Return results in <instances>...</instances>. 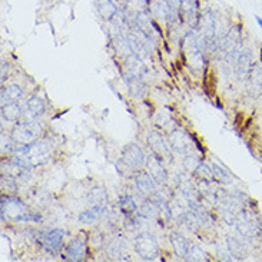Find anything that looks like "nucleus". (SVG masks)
<instances>
[{
    "label": "nucleus",
    "instance_id": "obj_31",
    "mask_svg": "<svg viewBox=\"0 0 262 262\" xmlns=\"http://www.w3.org/2000/svg\"><path fill=\"white\" fill-rule=\"evenodd\" d=\"M159 213L158 211V206L156 204L152 201V202H143V205L141 206V215L142 216H145V218H148V220H152V218H155L156 215Z\"/></svg>",
    "mask_w": 262,
    "mask_h": 262
},
{
    "label": "nucleus",
    "instance_id": "obj_35",
    "mask_svg": "<svg viewBox=\"0 0 262 262\" xmlns=\"http://www.w3.org/2000/svg\"><path fill=\"white\" fill-rule=\"evenodd\" d=\"M216 255H218V258L222 259V261H232V259H234L231 251L228 248V244H222V245H218V247H216Z\"/></svg>",
    "mask_w": 262,
    "mask_h": 262
},
{
    "label": "nucleus",
    "instance_id": "obj_4",
    "mask_svg": "<svg viewBox=\"0 0 262 262\" xmlns=\"http://www.w3.org/2000/svg\"><path fill=\"white\" fill-rule=\"evenodd\" d=\"M2 215L9 216L13 221H35L39 222L42 220L40 215H33L28 212L26 204L19 198H14L10 195H3L2 196Z\"/></svg>",
    "mask_w": 262,
    "mask_h": 262
},
{
    "label": "nucleus",
    "instance_id": "obj_24",
    "mask_svg": "<svg viewBox=\"0 0 262 262\" xmlns=\"http://www.w3.org/2000/svg\"><path fill=\"white\" fill-rule=\"evenodd\" d=\"M155 121L156 126L159 129H162V130H165V132H168V134H170L173 129H177V122L170 116L169 112H165V111L159 112V114L156 115Z\"/></svg>",
    "mask_w": 262,
    "mask_h": 262
},
{
    "label": "nucleus",
    "instance_id": "obj_17",
    "mask_svg": "<svg viewBox=\"0 0 262 262\" xmlns=\"http://www.w3.org/2000/svg\"><path fill=\"white\" fill-rule=\"evenodd\" d=\"M169 241L170 245L175 249L177 255L181 256V258H185L186 254H188V251H189V248H191L189 241L185 238L184 235L179 234V232H172V234L169 235Z\"/></svg>",
    "mask_w": 262,
    "mask_h": 262
},
{
    "label": "nucleus",
    "instance_id": "obj_6",
    "mask_svg": "<svg viewBox=\"0 0 262 262\" xmlns=\"http://www.w3.org/2000/svg\"><path fill=\"white\" fill-rule=\"evenodd\" d=\"M136 254L143 261H154L159 255V244L156 238L150 234H141L135 238L134 242Z\"/></svg>",
    "mask_w": 262,
    "mask_h": 262
},
{
    "label": "nucleus",
    "instance_id": "obj_28",
    "mask_svg": "<svg viewBox=\"0 0 262 262\" xmlns=\"http://www.w3.org/2000/svg\"><path fill=\"white\" fill-rule=\"evenodd\" d=\"M212 166V173H213V178L222 185H229L232 184V175L228 172L224 166H221L218 163H212L211 165Z\"/></svg>",
    "mask_w": 262,
    "mask_h": 262
},
{
    "label": "nucleus",
    "instance_id": "obj_13",
    "mask_svg": "<svg viewBox=\"0 0 262 262\" xmlns=\"http://www.w3.org/2000/svg\"><path fill=\"white\" fill-rule=\"evenodd\" d=\"M251 71H252V53L249 49H242L235 62V72H236L238 78L242 80V79L251 76V73H252Z\"/></svg>",
    "mask_w": 262,
    "mask_h": 262
},
{
    "label": "nucleus",
    "instance_id": "obj_3",
    "mask_svg": "<svg viewBox=\"0 0 262 262\" xmlns=\"http://www.w3.org/2000/svg\"><path fill=\"white\" fill-rule=\"evenodd\" d=\"M235 228L242 238L254 239V238L261 235L262 224L254 211L242 206L241 211L238 212L236 218H235Z\"/></svg>",
    "mask_w": 262,
    "mask_h": 262
},
{
    "label": "nucleus",
    "instance_id": "obj_2",
    "mask_svg": "<svg viewBox=\"0 0 262 262\" xmlns=\"http://www.w3.org/2000/svg\"><path fill=\"white\" fill-rule=\"evenodd\" d=\"M184 45L188 63L191 64L192 68L201 71L205 66V56H204L205 42H204L202 36L199 35V32L191 30L188 35L185 36Z\"/></svg>",
    "mask_w": 262,
    "mask_h": 262
},
{
    "label": "nucleus",
    "instance_id": "obj_37",
    "mask_svg": "<svg viewBox=\"0 0 262 262\" xmlns=\"http://www.w3.org/2000/svg\"><path fill=\"white\" fill-rule=\"evenodd\" d=\"M256 23L259 25V28L262 29V17H259V16H256Z\"/></svg>",
    "mask_w": 262,
    "mask_h": 262
},
{
    "label": "nucleus",
    "instance_id": "obj_14",
    "mask_svg": "<svg viewBox=\"0 0 262 262\" xmlns=\"http://www.w3.org/2000/svg\"><path fill=\"white\" fill-rule=\"evenodd\" d=\"M135 185H136V189H138V192L141 193L142 196L149 198V196L155 195L156 181L149 173L139 172L136 175V178H135Z\"/></svg>",
    "mask_w": 262,
    "mask_h": 262
},
{
    "label": "nucleus",
    "instance_id": "obj_12",
    "mask_svg": "<svg viewBox=\"0 0 262 262\" xmlns=\"http://www.w3.org/2000/svg\"><path fill=\"white\" fill-rule=\"evenodd\" d=\"M146 166H148L149 175L155 179L156 184H165V182H166V179H168V172L165 169L163 163L161 162V159H159L155 154H152V155L146 159Z\"/></svg>",
    "mask_w": 262,
    "mask_h": 262
},
{
    "label": "nucleus",
    "instance_id": "obj_1",
    "mask_svg": "<svg viewBox=\"0 0 262 262\" xmlns=\"http://www.w3.org/2000/svg\"><path fill=\"white\" fill-rule=\"evenodd\" d=\"M50 143L45 139H36L30 142L28 145H23L17 149V154L21 155L29 162L30 166L37 168L42 166L45 163H48L50 159Z\"/></svg>",
    "mask_w": 262,
    "mask_h": 262
},
{
    "label": "nucleus",
    "instance_id": "obj_20",
    "mask_svg": "<svg viewBox=\"0 0 262 262\" xmlns=\"http://www.w3.org/2000/svg\"><path fill=\"white\" fill-rule=\"evenodd\" d=\"M23 96V89L19 85H7L2 89V105L17 102Z\"/></svg>",
    "mask_w": 262,
    "mask_h": 262
},
{
    "label": "nucleus",
    "instance_id": "obj_7",
    "mask_svg": "<svg viewBox=\"0 0 262 262\" xmlns=\"http://www.w3.org/2000/svg\"><path fill=\"white\" fill-rule=\"evenodd\" d=\"M146 156L143 149L136 143H128L122 150L121 163L129 170H139L145 165Z\"/></svg>",
    "mask_w": 262,
    "mask_h": 262
},
{
    "label": "nucleus",
    "instance_id": "obj_32",
    "mask_svg": "<svg viewBox=\"0 0 262 262\" xmlns=\"http://www.w3.org/2000/svg\"><path fill=\"white\" fill-rule=\"evenodd\" d=\"M199 163H201V159H199L196 155H192V154L185 155L184 166H185V169L188 170V172H195V170L198 169Z\"/></svg>",
    "mask_w": 262,
    "mask_h": 262
},
{
    "label": "nucleus",
    "instance_id": "obj_8",
    "mask_svg": "<svg viewBox=\"0 0 262 262\" xmlns=\"http://www.w3.org/2000/svg\"><path fill=\"white\" fill-rule=\"evenodd\" d=\"M168 142H169L172 150L177 152L178 155H188L191 150V134H188L185 129H173L169 134V141Z\"/></svg>",
    "mask_w": 262,
    "mask_h": 262
},
{
    "label": "nucleus",
    "instance_id": "obj_19",
    "mask_svg": "<svg viewBox=\"0 0 262 262\" xmlns=\"http://www.w3.org/2000/svg\"><path fill=\"white\" fill-rule=\"evenodd\" d=\"M21 115H23V111L17 102L2 105V118L6 122H19Z\"/></svg>",
    "mask_w": 262,
    "mask_h": 262
},
{
    "label": "nucleus",
    "instance_id": "obj_36",
    "mask_svg": "<svg viewBox=\"0 0 262 262\" xmlns=\"http://www.w3.org/2000/svg\"><path fill=\"white\" fill-rule=\"evenodd\" d=\"M9 75V63L7 62H2V82H5Z\"/></svg>",
    "mask_w": 262,
    "mask_h": 262
},
{
    "label": "nucleus",
    "instance_id": "obj_27",
    "mask_svg": "<svg viewBox=\"0 0 262 262\" xmlns=\"http://www.w3.org/2000/svg\"><path fill=\"white\" fill-rule=\"evenodd\" d=\"M227 244L234 259H244V256H245V247H244V244L241 241H238L236 238H232V236H228Z\"/></svg>",
    "mask_w": 262,
    "mask_h": 262
},
{
    "label": "nucleus",
    "instance_id": "obj_10",
    "mask_svg": "<svg viewBox=\"0 0 262 262\" xmlns=\"http://www.w3.org/2000/svg\"><path fill=\"white\" fill-rule=\"evenodd\" d=\"M88 255V245L82 236H76L64 247V254L62 255L63 259L69 261H83Z\"/></svg>",
    "mask_w": 262,
    "mask_h": 262
},
{
    "label": "nucleus",
    "instance_id": "obj_16",
    "mask_svg": "<svg viewBox=\"0 0 262 262\" xmlns=\"http://www.w3.org/2000/svg\"><path fill=\"white\" fill-rule=\"evenodd\" d=\"M96 12L103 20H112L115 14L118 13V6L114 3V0H95Z\"/></svg>",
    "mask_w": 262,
    "mask_h": 262
},
{
    "label": "nucleus",
    "instance_id": "obj_29",
    "mask_svg": "<svg viewBox=\"0 0 262 262\" xmlns=\"http://www.w3.org/2000/svg\"><path fill=\"white\" fill-rule=\"evenodd\" d=\"M129 92L135 98H142L145 93V83L142 82V79L139 76L134 75L130 80H129Z\"/></svg>",
    "mask_w": 262,
    "mask_h": 262
},
{
    "label": "nucleus",
    "instance_id": "obj_21",
    "mask_svg": "<svg viewBox=\"0 0 262 262\" xmlns=\"http://www.w3.org/2000/svg\"><path fill=\"white\" fill-rule=\"evenodd\" d=\"M26 111L30 115V118H40L46 112V105H45L42 98L30 96L26 102Z\"/></svg>",
    "mask_w": 262,
    "mask_h": 262
},
{
    "label": "nucleus",
    "instance_id": "obj_25",
    "mask_svg": "<svg viewBox=\"0 0 262 262\" xmlns=\"http://www.w3.org/2000/svg\"><path fill=\"white\" fill-rule=\"evenodd\" d=\"M118 205H119V209L122 211L123 215H128V216H132L135 212H136V209H138V206L135 204V201L132 196H129V195H122L118 199Z\"/></svg>",
    "mask_w": 262,
    "mask_h": 262
},
{
    "label": "nucleus",
    "instance_id": "obj_26",
    "mask_svg": "<svg viewBox=\"0 0 262 262\" xmlns=\"http://www.w3.org/2000/svg\"><path fill=\"white\" fill-rule=\"evenodd\" d=\"M168 16H169V23H177L182 21L181 19V0H165Z\"/></svg>",
    "mask_w": 262,
    "mask_h": 262
},
{
    "label": "nucleus",
    "instance_id": "obj_5",
    "mask_svg": "<svg viewBox=\"0 0 262 262\" xmlns=\"http://www.w3.org/2000/svg\"><path fill=\"white\" fill-rule=\"evenodd\" d=\"M42 125L37 121H21L16 122V125L12 129L10 136L13 138V141L16 142V145H28L30 142L39 139V136L42 135Z\"/></svg>",
    "mask_w": 262,
    "mask_h": 262
},
{
    "label": "nucleus",
    "instance_id": "obj_38",
    "mask_svg": "<svg viewBox=\"0 0 262 262\" xmlns=\"http://www.w3.org/2000/svg\"><path fill=\"white\" fill-rule=\"evenodd\" d=\"M261 62H262V49H261Z\"/></svg>",
    "mask_w": 262,
    "mask_h": 262
},
{
    "label": "nucleus",
    "instance_id": "obj_39",
    "mask_svg": "<svg viewBox=\"0 0 262 262\" xmlns=\"http://www.w3.org/2000/svg\"><path fill=\"white\" fill-rule=\"evenodd\" d=\"M261 119H262V118H261Z\"/></svg>",
    "mask_w": 262,
    "mask_h": 262
},
{
    "label": "nucleus",
    "instance_id": "obj_30",
    "mask_svg": "<svg viewBox=\"0 0 262 262\" xmlns=\"http://www.w3.org/2000/svg\"><path fill=\"white\" fill-rule=\"evenodd\" d=\"M188 261H209V256L206 254L202 247L199 245H191L188 254L185 256Z\"/></svg>",
    "mask_w": 262,
    "mask_h": 262
},
{
    "label": "nucleus",
    "instance_id": "obj_9",
    "mask_svg": "<svg viewBox=\"0 0 262 262\" xmlns=\"http://www.w3.org/2000/svg\"><path fill=\"white\" fill-rule=\"evenodd\" d=\"M40 242L45 248L49 251L52 255H56L57 252L62 249L64 238V231L62 229H48L45 232H40Z\"/></svg>",
    "mask_w": 262,
    "mask_h": 262
},
{
    "label": "nucleus",
    "instance_id": "obj_18",
    "mask_svg": "<svg viewBox=\"0 0 262 262\" xmlns=\"http://www.w3.org/2000/svg\"><path fill=\"white\" fill-rule=\"evenodd\" d=\"M125 249H126V241L121 235L114 238V239H111V242L106 245L107 255L111 256L112 259H119L122 254L125 252Z\"/></svg>",
    "mask_w": 262,
    "mask_h": 262
},
{
    "label": "nucleus",
    "instance_id": "obj_23",
    "mask_svg": "<svg viewBox=\"0 0 262 262\" xmlns=\"http://www.w3.org/2000/svg\"><path fill=\"white\" fill-rule=\"evenodd\" d=\"M106 211V206H93L92 209H86L79 213V222L85 224V225H91L93 222L99 220L100 215Z\"/></svg>",
    "mask_w": 262,
    "mask_h": 262
},
{
    "label": "nucleus",
    "instance_id": "obj_33",
    "mask_svg": "<svg viewBox=\"0 0 262 262\" xmlns=\"http://www.w3.org/2000/svg\"><path fill=\"white\" fill-rule=\"evenodd\" d=\"M195 173H198L199 178H202V179H209V181H211V179L213 178L212 166H211V165H208V163H205L204 161H201L198 169L195 170Z\"/></svg>",
    "mask_w": 262,
    "mask_h": 262
},
{
    "label": "nucleus",
    "instance_id": "obj_34",
    "mask_svg": "<svg viewBox=\"0 0 262 262\" xmlns=\"http://www.w3.org/2000/svg\"><path fill=\"white\" fill-rule=\"evenodd\" d=\"M16 142L13 141V138L10 136H7V135H5V132L2 134V154L3 155H7V154H10L12 150H13V146Z\"/></svg>",
    "mask_w": 262,
    "mask_h": 262
},
{
    "label": "nucleus",
    "instance_id": "obj_15",
    "mask_svg": "<svg viewBox=\"0 0 262 262\" xmlns=\"http://www.w3.org/2000/svg\"><path fill=\"white\" fill-rule=\"evenodd\" d=\"M148 145L152 149V152L158 158L162 156H170V145L169 142L163 139V136L158 132H150L148 136Z\"/></svg>",
    "mask_w": 262,
    "mask_h": 262
},
{
    "label": "nucleus",
    "instance_id": "obj_22",
    "mask_svg": "<svg viewBox=\"0 0 262 262\" xmlns=\"http://www.w3.org/2000/svg\"><path fill=\"white\" fill-rule=\"evenodd\" d=\"M88 201L92 206H106L107 192L103 186H93L88 193Z\"/></svg>",
    "mask_w": 262,
    "mask_h": 262
},
{
    "label": "nucleus",
    "instance_id": "obj_11",
    "mask_svg": "<svg viewBox=\"0 0 262 262\" xmlns=\"http://www.w3.org/2000/svg\"><path fill=\"white\" fill-rule=\"evenodd\" d=\"M201 16L199 0H181V19L192 28H196Z\"/></svg>",
    "mask_w": 262,
    "mask_h": 262
}]
</instances>
